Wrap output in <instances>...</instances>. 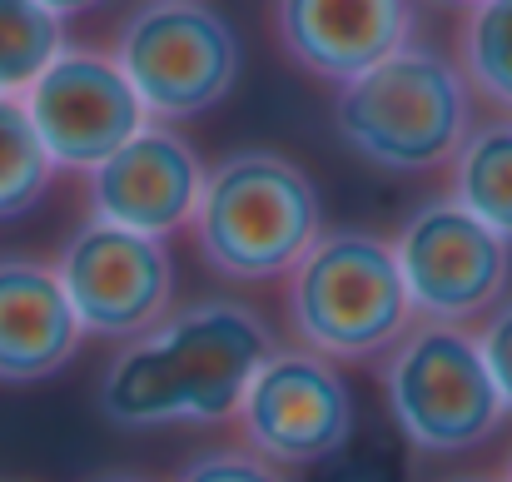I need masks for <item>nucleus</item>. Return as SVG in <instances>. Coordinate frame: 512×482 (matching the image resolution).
<instances>
[{
    "instance_id": "15",
    "label": "nucleus",
    "mask_w": 512,
    "mask_h": 482,
    "mask_svg": "<svg viewBox=\"0 0 512 482\" xmlns=\"http://www.w3.org/2000/svg\"><path fill=\"white\" fill-rule=\"evenodd\" d=\"M453 60L473 85L478 105L493 115H512V0H483L463 10Z\"/></svg>"
},
{
    "instance_id": "8",
    "label": "nucleus",
    "mask_w": 512,
    "mask_h": 482,
    "mask_svg": "<svg viewBox=\"0 0 512 482\" xmlns=\"http://www.w3.org/2000/svg\"><path fill=\"white\" fill-rule=\"evenodd\" d=\"M60 289L95 338H145L174 314V259L165 239L85 219L55 254Z\"/></svg>"
},
{
    "instance_id": "24",
    "label": "nucleus",
    "mask_w": 512,
    "mask_h": 482,
    "mask_svg": "<svg viewBox=\"0 0 512 482\" xmlns=\"http://www.w3.org/2000/svg\"><path fill=\"white\" fill-rule=\"evenodd\" d=\"M448 482H498V478H483V473H468V478H448Z\"/></svg>"
},
{
    "instance_id": "4",
    "label": "nucleus",
    "mask_w": 512,
    "mask_h": 482,
    "mask_svg": "<svg viewBox=\"0 0 512 482\" xmlns=\"http://www.w3.org/2000/svg\"><path fill=\"white\" fill-rule=\"evenodd\" d=\"M284 314L299 348L334 363L383 358L418 323L393 239L373 229H324L284 279Z\"/></svg>"
},
{
    "instance_id": "23",
    "label": "nucleus",
    "mask_w": 512,
    "mask_h": 482,
    "mask_svg": "<svg viewBox=\"0 0 512 482\" xmlns=\"http://www.w3.org/2000/svg\"><path fill=\"white\" fill-rule=\"evenodd\" d=\"M438 5H458V10H473V5H483V0H438Z\"/></svg>"
},
{
    "instance_id": "1",
    "label": "nucleus",
    "mask_w": 512,
    "mask_h": 482,
    "mask_svg": "<svg viewBox=\"0 0 512 482\" xmlns=\"http://www.w3.org/2000/svg\"><path fill=\"white\" fill-rule=\"evenodd\" d=\"M279 353V333L239 299L174 309L145 338L120 343L100 373V413L115 428L234 423L254 373Z\"/></svg>"
},
{
    "instance_id": "20",
    "label": "nucleus",
    "mask_w": 512,
    "mask_h": 482,
    "mask_svg": "<svg viewBox=\"0 0 512 482\" xmlns=\"http://www.w3.org/2000/svg\"><path fill=\"white\" fill-rule=\"evenodd\" d=\"M40 5L65 20V15H85V10H95V5H105V0H40Z\"/></svg>"
},
{
    "instance_id": "7",
    "label": "nucleus",
    "mask_w": 512,
    "mask_h": 482,
    "mask_svg": "<svg viewBox=\"0 0 512 482\" xmlns=\"http://www.w3.org/2000/svg\"><path fill=\"white\" fill-rule=\"evenodd\" d=\"M393 254L413 299V314L428 323L488 319L512 284V244L468 214L453 194L418 204L393 234Z\"/></svg>"
},
{
    "instance_id": "11",
    "label": "nucleus",
    "mask_w": 512,
    "mask_h": 482,
    "mask_svg": "<svg viewBox=\"0 0 512 482\" xmlns=\"http://www.w3.org/2000/svg\"><path fill=\"white\" fill-rule=\"evenodd\" d=\"M199 189H204V164L194 155V145L155 120L125 150H115L100 169L85 174L90 219H105L150 239H170L179 229H189Z\"/></svg>"
},
{
    "instance_id": "22",
    "label": "nucleus",
    "mask_w": 512,
    "mask_h": 482,
    "mask_svg": "<svg viewBox=\"0 0 512 482\" xmlns=\"http://www.w3.org/2000/svg\"><path fill=\"white\" fill-rule=\"evenodd\" d=\"M498 482H512V448H508V458H503V468H498Z\"/></svg>"
},
{
    "instance_id": "16",
    "label": "nucleus",
    "mask_w": 512,
    "mask_h": 482,
    "mask_svg": "<svg viewBox=\"0 0 512 482\" xmlns=\"http://www.w3.org/2000/svg\"><path fill=\"white\" fill-rule=\"evenodd\" d=\"M65 20L40 0H0V95H20L60 60Z\"/></svg>"
},
{
    "instance_id": "14",
    "label": "nucleus",
    "mask_w": 512,
    "mask_h": 482,
    "mask_svg": "<svg viewBox=\"0 0 512 482\" xmlns=\"http://www.w3.org/2000/svg\"><path fill=\"white\" fill-rule=\"evenodd\" d=\"M448 194L512 244V115L478 120L458 160L448 164Z\"/></svg>"
},
{
    "instance_id": "12",
    "label": "nucleus",
    "mask_w": 512,
    "mask_h": 482,
    "mask_svg": "<svg viewBox=\"0 0 512 482\" xmlns=\"http://www.w3.org/2000/svg\"><path fill=\"white\" fill-rule=\"evenodd\" d=\"M269 25L289 65L309 80L348 85L413 45V0H274Z\"/></svg>"
},
{
    "instance_id": "17",
    "label": "nucleus",
    "mask_w": 512,
    "mask_h": 482,
    "mask_svg": "<svg viewBox=\"0 0 512 482\" xmlns=\"http://www.w3.org/2000/svg\"><path fill=\"white\" fill-rule=\"evenodd\" d=\"M55 179V160L45 155L35 120L20 95H0V224L30 214Z\"/></svg>"
},
{
    "instance_id": "3",
    "label": "nucleus",
    "mask_w": 512,
    "mask_h": 482,
    "mask_svg": "<svg viewBox=\"0 0 512 482\" xmlns=\"http://www.w3.org/2000/svg\"><path fill=\"white\" fill-rule=\"evenodd\" d=\"M334 130L373 169H448L478 130V95L458 60L433 45H403L334 90Z\"/></svg>"
},
{
    "instance_id": "19",
    "label": "nucleus",
    "mask_w": 512,
    "mask_h": 482,
    "mask_svg": "<svg viewBox=\"0 0 512 482\" xmlns=\"http://www.w3.org/2000/svg\"><path fill=\"white\" fill-rule=\"evenodd\" d=\"M478 348H483L488 373H493V383H498V393H503V403L512 413V299H503L488 319L478 323Z\"/></svg>"
},
{
    "instance_id": "10",
    "label": "nucleus",
    "mask_w": 512,
    "mask_h": 482,
    "mask_svg": "<svg viewBox=\"0 0 512 482\" xmlns=\"http://www.w3.org/2000/svg\"><path fill=\"white\" fill-rule=\"evenodd\" d=\"M25 110L55 169L75 174L100 169L150 125L115 50H90V45H65L60 60L25 90Z\"/></svg>"
},
{
    "instance_id": "2",
    "label": "nucleus",
    "mask_w": 512,
    "mask_h": 482,
    "mask_svg": "<svg viewBox=\"0 0 512 482\" xmlns=\"http://www.w3.org/2000/svg\"><path fill=\"white\" fill-rule=\"evenodd\" d=\"M199 264L229 284H274L324 239V199L299 160L249 145L204 169L189 219Z\"/></svg>"
},
{
    "instance_id": "21",
    "label": "nucleus",
    "mask_w": 512,
    "mask_h": 482,
    "mask_svg": "<svg viewBox=\"0 0 512 482\" xmlns=\"http://www.w3.org/2000/svg\"><path fill=\"white\" fill-rule=\"evenodd\" d=\"M95 482H150V478H135V473H105V478H95Z\"/></svg>"
},
{
    "instance_id": "9",
    "label": "nucleus",
    "mask_w": 512,
    "mask_h": 482,
    "mask_svg": "<svg viewBox=\"0 0 512 482\" xmlns=\"http://www.w3.org/2000/svg\"><path fill=\"white\" fill-rule=\"evenodd\" d=\"M234 428L239 443L264 453L269 463L314 468L353 438V393L334 358L279 343V353L254 373Z\"/></svg>"
},
{
    "instance_id": "18",
    "label": "nucleus",
    "mask_w": 512,
    "mask_h": 482,
    "mask_svg": "<svg viewBox=\"0 0 512 482\" xmlns=\"http://www.w3.org/2000/svg\"><path fill=\"white\" fill-rule=\"evenodd\" d=\"M170 482H289V478H284L279 463H269L249 443H224V448H204V453L184 458Z\"/></svg>"
},
{
    "instance_id": "13",
    "label": "nucleus",
    "mask_w": 512,
    "mask_h": 482,
    "mask_svg": "<svg viewBox=\"0 0 512 482\" xmlns=\"http://www.w3.org/2000/svg\"><path fill=\"white\" fill-rule=\"evenodd\" d=\"M85 328L75 319L55 264L5 254L0 259V383L25 388L55 378L80 353Z\"/></svg>"
},
{
    "instance_id": "6",
    "label": "nucleus",
    "mask_w": 512,
    "mask_h": 482,
    "mask_svg": "<svg viewBox=\"0 0 512 482\" xmlns=\"http://www.w3.org/2000/svg\"><path fill=\"white\" fill-rule=\"evenodd\" d=\"M115 60L155 125L194 120L239 85V35L209 0H145L115 40Z\"/></svg>"
},
{
    "instance_id": "5",
    "label": "nucleus",
    "mask_w": 512,
    "mask_h": 482,
    "mask_svg": "<svg viewBox=\"0 0 512 482\" xmlns=\"http://www.w3.org/2000/svg\"><path fill=\"white\" fill-rule=\"evenodd\" d=\"M378 383L403 443L433 458L483 448L508 418V403L478 348V328L468 323L418 319L383 353Z\"/></svg>"
}]
</instances>
